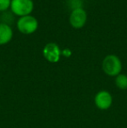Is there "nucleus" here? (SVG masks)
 I'll return each mask as SVG.
<instances>
[{"label":"nucleus","mask_w":127,"mask_h":128,"mask_svg":"<svg viewBox=\"0 0 127 128\" xmlns=\"http://www.w3.org/2000/svg\"><path fill=\"white\" fill-rule=\"evenodd\" d=\"M102 68L105 74L111 77H117L122 70V63L119 58L113 54L106 56L102 63Z\"/></svg>","instance_id":"nucleus-1"},{"label":"nucleus","mask_w":127,"mask_h":128,"mask_svg":"<svg viewBox=\"0 0 127 128\" xmlns=\"http://www.w3.org/2000/svg\"><path fill=\"white\" fill-rule=\"evenodd\" d=\"M33 8L34 4L32 0H11L10 3L11 12L18 17L31 15Z\"/></svg>","instance_id":"nucleus-2"},{"label":"nucleus","mask_w":127,"mask_h":128,"mask_svg":"<svg viewBox=\"0 0 127 128\" xmlns=\"http://www.w3.org/2000/svg\"><path fill=\"white\" fill-rule=\"evenodd\" d=\"M17 27L21 33L30 35L37 30L38 27V22L37 18L31 15L24 16L18 18L17 22Z\"/></svg>","instance_id":"nucleus-3"},{"label":"nucleus","mask_w":127,"mask_h":128,"mask_svg":"<svg viewBox=\"0 0 127 128\" xmlns=\"http://www.w3.org/2000/svg\"><path fill=\"white\" fill-rule=\"evenodd\" d=\"M87 21L86 12L83 8H78L71 10L69 18L71 26L75 29H81L85 26Z\"/></svg>","instance_id":"nucleus-4"},{"label":"nucleus","mask_w":127,"mask_h":128,"mask_svg":"<svg viewBox=\"0 0 127 128\" xmlns=\"http://www.w3.org/2000/svg\"><path fill=\"white\" fill-rule=\"evenodd\" d=\"M43 55L50 63H57L60 59L61 50L55 43H48L43 49Z\"/></svg>","instance_id":"nucleus-5"},{"label":"nucleus","mask_w":127,"mask_h":128,"mask_svg":"<svg viewBox=\"0 0 127 128\" xmlns=\"http://www.w3.org/2000/svg\"><path fill=\"white\" fill-rule=\"evenodd\" d=\"M96 106L100 110H107L111 107L112 104V96L109 92L101 91L96 94L95 98Z\"/></svg>","instance_id":"nucleus-6"},{"label":"nucleus","mask_w":127,"mask_h":128,"mask_svg":"<svg viewBox=\"0 0 127 128\" xmlns=\"http://www.w3.org/2000/svg\"><path fill=\"white\" fill-rule=\"evenodd\" d=\"M13 37V30L9 24L0 23V46L6 44L11 40Z\"/></svg>","instance_id":"nucleus-7"},{"label":"nucleus","mask_w":127,"mask_h":128,"mask_svg":"<svg viewBox=\"0 0 127 128\" xmlns=\"http://www.w3.org/2000/svg\"><path fill=\"white\" fill-rule=\"evenodd\" d=\"M115 84L118 88L121 90L127 89V76L126 74H119L116 77Z\"/></svg>","instance_id":"nucleus-8"},{"label":"nucleus","mask_w":127,"mask_h":128,"mask_svg":"<svg viewBox=\"0 0 127 128\" xmlns=\"http://www.w3.org/2000/svg\"><path fill=\"white\" fill-rule=\"evenodd\" d=\"M68 5L71 10H76L78 8H82V1L81 0H68Z\"/></svg>","instance_id":"nucleus-9"},{"label":"nucleus","mask_w":127,"mask_h":128,"mask_svg":"<svg viewBox=\"0 0 127 128\" xmlns=\"http://www.w3.org/2000/svg\"><path fill=\"white\" fill-rule=\"evenodd\" d=\"M11 0H0V12H6L9 8H10Z\"/></svg>","instance_id":"nucleus-10"}]
</instances>
